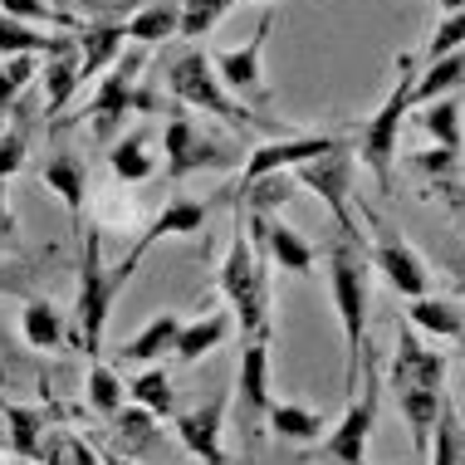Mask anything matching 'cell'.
<instances>
[{
	"mask_svg": "<svg viewBox=\"0 0 465 465\" xmlns=\"http://www.w3.org/2000/svg\"><path fill=\"white\" fill-rule=\"evenodd\" d=\"M329 294L338 309V323H343V382L348 397L358 392V372L362 358H368V304H372V284H368V245L338 235L329 250Z\"/></svg>",
	"mask_w": 465,
	"mask_h": 465,
	"instance_id": "6da1fadb",
	"label": "cell"
},
{
	"mask_svg": "<svg viewBox=\"0 0 465 465\" xmlns=\"http://www.w3.org/2000/svg\"><path fill=\"white\" fill-rule=\"evenodd\" d=\"M216 289L225 294V304L235 309L231 319L241 323L245 338H270V309H274L270 260L260 255L255 241H250L245 216H235V235H231L225 260H221V270H216Z\"/></svg>",
	"mask_w": 465,
	"mask_h": 465,
	"instance_id": "7a4b0ae2",
	"label": "cell"
},
{
	"mask_svg": "<svg viewBox=\"0 0 465 465\" xmlns=\"http://www.w3.org/2000/svg\"><path fill=\"white\" fill-rule=\"evenodd\" d=\"M167 94L177 98L182 108H201V113H211V118H221L231 133H260L265 128V118L260 113H250L235 94H225V84L216 79V69H211V54L201 45H186L182 54H172L167 59Z\"/></svg>",
	"mask_w": 465,
	"mask_h": 465,
	"instance_id": "3957f363",
	"label": "cell"
},
{
	"mask_svg": "<svg viewBox=\"0 0 465 465\" xmlns=\"http://www.w3.org/2000/svg\"><path fill=\"white\" fill-rule=\"evenodd\" d=\"M123 289L113 280V270L104 265V231L89 225L79 235V294H74V338L89 358H104V329H108V309Z\"/></svg>",
	"mask_w": 465,
	"mask_h": 465,
	"instance_id": "277c9868",
	"label": "cell"
},
{
	"mask_svg": "<svg viewBox=\"0 0 465 465\" xmlns=\"http://www.w3.org/2000/svg\"><path fill=\"white\" fill-rule=\"evenodd\" d=\"M377 411H382V377H377V353L368 348L362 358V377H358V392L348 397L343 417L323 441H313V460L323 465H368V441L377 431Z\"/></svg>",
	"mask_w": 465,
	"mask_h": 465,
	"instance_id": "5b68a950",
	"label": "cell"
},
{
	"mask_svg": "<svg viewBox=\"0 0 465 465\" xmlns=\"http://www.w3.org/2000/svg\"><path fill=\"white\" fill-rule=\"evenodd\" d=\"M411 84H417V69H411V59H401V74H397L392 94H387L382 108L362 123V137H358V157H362V167L372 172V182H377L382 196H392L397 137H401V123H407V113H411Z\"/></svg>",
	"mask_w": 465,
	"mask_h": 465,
	"instance_id": "8992f818",
	"label": "cell"
},
{
	"mask_svg": "<svg viewBox=\"0 0 465 465\" xmlns=\"http://www.w3.org/2000/svg\"><path fill=\"white\" fill-rule=\"evenodd\" d=\"M143 64H147V54H143V45H137V49H123L118 64L104 74V84H98V94L89 104L94 137H113L128 113H153L157 108V94L143 89Z\"/></svg>",
	"mask_w": 465,
	"mask_h": 465,
	"instance_id": "52a82bcc",
	"label": "cell"
},
{
	"mask_svg": "<svg viewBox=\"0 0 465 465\" xmlns=\"http://www.w3.org/2000/svg\"><path fill=\"white\" fill-rule=\"evenodd\" d=\"M162 162H167V177L182 182L192 172H225L241 162L235 147H225L221 137H206L201 123H192V113L177 108L167 118V133H162Z\"/></svg>",
	"mask_w": 465,
	"mask_h": 465,
	"instance_id": "ba28073f",
	"label": "cell"
},
{
	"mask_svg": "<svg viewBox=\"0 0 465 465\" xmlns=\"http://www.w3.org/2000/svg\"><path fill=\"white\" fill-rule=\"evenodd\" d=\"M289 177H294L299 186H304V192H313V196L323 201V206L333 211L338 235H348V241H362V231H358V221H353V153H348V143L333 147L329 157L294 167Z\"/></svg>",
	"mask_w": 465,
	"mask_h": 465,
	"instance_id": "9c48e42d",
	"label": "cell"
},
{
	"mask_svg": "<svg viewBox=\"0 0 465 465\" xmlns=\"http://www.w3.org/2000/svg\"><path fill=\"white\" fill-rule=\"evenodd\" d=\"M270 338H245L241 362H235V426H241L245 446H255L260 421L270 417Z\"/></svg>",
	"mask_w": 465,
	"mask_h": 465,
	"instance_id": "30bf717a",
	"label": "cell"
},
{
	"mask_svg": "<svg viewBox=\"0 0 465 465\" xmlns=\"http://www.w3.org/2000/svg\"><path fill=\"white\" fill-rule=\"evenodd\" d=\"M333 147H343V137H333V133H319V137H274V143H260V147H250V157H245V167H241V182H235L231 192L241 196V192H250L260 177L294 172V167H304V162L329 157Z\"/></svg>",
	"mask_w": 465,
	"mask_h": 465,
	"instance_id": "8fae6325",
	"label": "cell"
},
{
	"mask_svg": "<svg viewBox=\"0 0 465 465\" xmlns=\"http://www.w3.org/2000/svg\"><path fill=\"white\" fill-rule=\"evenodd\" d=\"M206 216H211V201H192V196H167V206L157 211L153 221L143 225V235H137V245L128 250V260H123L118 270H113V280H118V289L137 274V265L147 260V250H153L157 241H167V235H196L206 231Z\"/></svg>",
	"mask_w": 465,
	"mask_h": 465,
	"instance_id": "7c38bea8",
	"label": "cell"
},
{
	"mask_svg": "<svg viewBox=\"0 0 465 465\" xmlns=\"http://www.w3.org/2000/svg\"><path fill=\"white\" fill-rule=\"evenodd\" d=\"M270 30H274V10H265V15H260L255 35H250V45L211 54V69H216V79L225 84V94H235V98H270V89H265V64H260V59H265Z\"/></svg>",
	"mask_w": 465,
	"mask_h": 465,
	"instance_id": "4fadbf2b",
	"label": "cell"
},
{
	"mask_svg": "<svg viewBox=\"0 0 465 465\" xmlns=\"http://www.w3.org/2000/svg\"><path fill=\"white\" fill-rule=\"evenodd\" d=\"M0 417H5V436H10V456L15 460H45L49 441H54V421L69 417L64 407H54V401H30V407H20V401H5L0 397Z\"/></svg>",
	"mask_w": 465,
	"mask_h": 465,
	"instance_id": "5bb4252c",
	"label": "cell"
},
{
	"mask_svg": "<svg viewBox=\"0 0 465 465\" xmlns=\"http://www.w3.org/2000/svg\"><path fill=\"white\" fill-rule=\"evenodd\" d=\"M225 411H231L225 392L177 411V441L186 446V456H196L201 465H231L225 460Z\"/></svg>",
	"mask_w": 465,
	"mask_h": 465,
	"instance_id": "9a60e30c",
	"label": "cell"
},
{
	"mask_svg": "<svg viewBox=\"0 0 465 465\" xmlns=\"http://www.w3.org/2000/svg\"><path fill=\"white\" fill-rule=\"evenodd\" d=\"M368 260L387 274V284H392L397 294H407V299L431 294V270H426V260L407 241H401L392 225H377V241L368 250Z\"/></svg>",
	"mask_w": 465,
	"mask_h": 465,
	"instance_id": "2e32d148",
	"label": "cell"
},
{
	"mask_svg": "<svg viewBox=\"0 0 465 465\" xmlns=\"http://www.w3.org/2000/svg\"><path fill=\"white\" fill-rule=\"evenodd\" d=\"M245 225H250V241L260 245V255H265L270 265L299 274V280H309V274H313L319 250H313L289 221H280V216H245Z\"/></svg>",
	"mask_w": 465,
	"mask_h": 465,
	"instance_id": "e0dca14e",
	"label": "cell"
},
{
	"mask_svg": "<svg viewBox=\"0 0 465 465\" xmlns=\"http://www.w3.org/2000/svg\"><path fill=\"white\" fill-rule=\"evenodd\" d=\"M128 15H98V20H79L74 25V49H79V79H98L104 69L118 64L123 45H128V30H123Z\"/></svg>",
	"mask_w": 465,
	"mask_h": 465,
	"instance_id": "ac0fdd59",
	"label": "cell"
},
{
	"mask_svg": "<svg viewBox=\"0 0 465 465\" xmlns=\"http://www.w3.org/2000/svg\"><path fill=\"white\" fill-rule=\"evenodd\" d=\"M40 182L54 192L59 201H64L74 231L84 235V201H89V162H84L79 153H69V147H54V153L45 157L40 167Z\"/></svg>",
	"mask_w": 465,
	"mask_h": 465,
	"instance_id": "d6986e66",
	"label": "cell"
},
{
	"mask_svg": "<svg viewBox=\"0 0 465 465\" xmlns=\"http://www.w3.org/2000/svg\"><path fill=\"white\" fill-rule=\"evenodd\" d=\"M20 343L35 348V353H54L64 343V313H59L54 299L45 294L20 299Z\"/></svg>",
	"mask_w": 465,
	"mask_h": 465,
	"instance_id": "ffe728a7",
	"label": "cell"
},
{
	"mask_svg": "<svg viewBox=\"0 0 465 465\" xmlns=\"http://www.w3.org/2000/svg\"><path fill=\"white\" fill-rule=\"evenodd\" d=\"M407 323L421 338H465V304L441 294H421L407 304Z\"/></svg>",
	"mask_w": 465,
	"mask_h": 465,
	"instance_id": "44dd1931",
	"label": "cell"
},
{
	"mask_svg": "<svg viewBox=\"0 0 465 465\" xmlns=\"http://www.w3.org/2000/svg\"><path fill=\"white\" fill-rule=\"evenodd\" d=\"M108 426H113V441H118V456H128V460H147L162 446L157 417H153V411H143V407H133V401Z\"/></svg>",
	"mask_w": 465,
	"mask_h": 465,
	"instance_id": "7402d4cb",
	"label": "cell"
},
{
	"mask_svg": "<svg viewBox=\"0 0 465 465\" xmlns=\"http://www.w3.org/2000/svg\"><path fill=\"white\" fill-rule=\"evenodd\" d=\"M40 79H45V118H59L69 108V98L84 89L79 79V49H64V54H49L40 64Z\"/></svg>",
	"mask_w": 465,
	"mask_h": 465,
	"instance_id": "603a6c76",
	"label": "cell"
},
{
	"mask_svg": "<svg viewBox=\"0 0 465 465\" xmlns=\"http://www.w3.org/2000/svg\"><path fill=\"white\" fill-rule=\"evenodd\" d=\"M177 25H182V0H143V5L123 20V30H128L133 45H162V40L177 35Z\"/></svg>",
	"mask_w": 465,
	"mask_h": 465,
	"instance_id": "cb8c5ba5",
	"label": "cell"
},
{
	"mask_svg": "<svg viewBox=\"0 0 465 465\" xmlns=\"http://www.w3.org/2000/svg\"><path fill=\"white\" fill-rule=\"evenodd\" d=\"M108 172H113V177H118L123 186H143V182H153V172H157L153 137L137 128V133L123 137V143H113V153H108Z\"/></svg>",
	"mask_w": 465,
	"mask_h": 465,
	"instance_id": "d4e9b609",
	"label": "cell"
},
{
	"mask_svg": "<svg viewBox=\"0 0 465 465\" xmlns=\"http://www.w3.org/2000/svg\"><path fill=\"white\" fill-rule=\"evenodd\" d=\"M177 333H182V313L162 309L157 319H147V329H137L123 348V362H157L167 353H177Z\"/></svg>",
	"mask_w": 465,
	"mask_h": 465,
	"instance_id": "484cf974",
	"label": "cell"
},
{
	"mask_svg": "<svg viewBox=\"0 0 465 465\" xmlns=\"http://www.w3.org/2000/svg\"><path fill=\"white\" fill-rule=\"evenodd\" d=\"M231 329H235L231 313H201L196 323H182V333H177V353H172V358L192 368V362H201L206 353H216L225 338H231Z\"/></svg>",
	"mask_w": 465,
	"mask_h": 465,
	"instance_id": "4316f807",
	"label": "cell"
},
{
	"mask_svg": "<svg viewBox=\"0 0 465 465\" xmlns=\"http://www.w3.org/2000/svg\"><path fill=\"white\" fill-rule=\"evenodd\" d=\"M265 426L280 441H294V446H313L323 436V411H313V407H304V401H270V417H265Z\"/></svg>",
	"mask_w": 465,
	"mask_h": 465,
	"instance_id": "83f0119b",
	"label": "cell"
},
{
	"mask_svg": "<svg viewBox=\"0 0 465 465\" xmlns=\"http://www.w3.org/2000/svg\"><path fill=\"white\" fill-rule=\"evenodd\" d=\"M417 123L436 137V147H441V153H450V157L465 153V108H460L450 94H446V98H431V104H421Z\"/></svg>",
	"mask_w": 465,
	"mask_h": 465,
	"instance_id": "f1b7e54d",
	"label": "cell"
},
{
	"mask_svg": "<svg viewBox=\"0 0 465 465\" xmlns=\"http://www.w3.org/2000/svg\"><path fill=\"white\" fill-rule=\"evenodd\" d=\"M84 397H89V407H94V417H104V421H113L123 407H128V382L118 377V368L113 362H104V358H89V377H84Z\"/></svg>",
	"mask_w": 465,
	"mask_h": 465,
	"instance_id": "f546056e",
	"label": "cell"
},
{
	"mask_svg": "<svg viewBox=\"0 0 465 465\" xmlns=\"http://www.w3.org/2000/svg\"><path fill=\"white\" fill-rule=\"evenodd\" d=\"M460 79H465V49L441 54V59H426V69L417 74V84H411V108L431 104V98H446Z\"/></svg>",
	"mask_w": 465,
	"mask_h": 465,
	"instance_id": "4dcf8cb0",
	"label": "cell"
},
{
	"mask_svg": "<svg viewBox=\"0 0 465 465\" xmlns=\"http://www.w3.org/2000/svg\"><path fill=\"white\" fill-rule=\"evenodd\" d=\"M128 397H133V407L153 411V417H172V411H177V387H172V372L162 368V362L133 377V382H128Z\"/></svg>",
	"mask_w": 465,
	"mask_h": 465,
	"instance_id": "1f68e13d",
	"label": "cell"
},
{
	"mask_svg": "<svg viewBox=\"0 0 465 465\" xmlns=\"http://www.w3.org/2000/svg\"><path fill=\"white\" fill-rule=\"evenodd\" d=\"M0 382L20 387V382H45V368L35 362L25 348H15V333H10L5 313H0Z\"/></svg>",
	"mask_w": 465,
	"mask_h": 465,
	"instance_id": "d6a6232c",
	"label": "cell"
},
{
	"mask_svg": "<svg viewBox=\"0 0 465 465\" xmlns=\"http://www.w3.org/2000/svg\"><path fill=\"white\" fill-rule=\"evenodd\" d=\"M436 446L426 450V465H465V426L456 417V407H441V417H436Z\"/></svg>",
	"mask_w": 465,
	"mask_h": 465,
	"instance_id": "836d02e7",
	"label": "cell"
},
{
	"mask_svg": "<svg viewBox=\"0 0 465 465\" xmlns=\"http://www.w3.org/2000/svg\"><path fill=\"white\" fill-rule=\"evenodd\" d=\"M231 5H241V0H182L177 35H182V40H192V45H201L225 20V10H231Z\"/></svg>",
	"mask_w": 465,
	"mask_h": 465,
	"instance_id": "e575fe53",
	"label": "cell"
},
{
	"mask_svg": "<svg viewBox=\"0 0 465 465\" xmlns=\"http://www.w3.org/2000/svg\"><path fill=\"white\" fill-rule=\"evenodd\" d=\"M40 64H45L40 54H10V59H0V113L20 104V94L40 79Z\"/></svg>",
	"mask_w": 465,
	"mask_h": 465,
	"instance_id": "d590c367",
	"label": "cell"
},
{
	"mask_svg": "<svg viewBox=\"0 0 465 465\" xmlns=\"http://www.w3.org/2000/svg\"><path fill=\"white\" fill-rule=\"evenodd\" d=\"M0 15L30 20V25H54V30H69V35H74V25H79V15L59 10L54 0H0Z\"/></svg>",
	"mask_w": 465,
	"mask_h": 465,
	"instance_id": "8d00e7d4",
	"label": "cell"
},
{
	"mask_svg": "<svg viewBox=\"0 0 465 465\" xmlns=\"http://www.w3.org/2000/svg\"><path fill=\"white\" fill-rule=\"evenodd\" d=\"M40 280L45 270L35 260H10V265H0V299H30L40 289Z\"/></svg>",
	"mask_w": 465,
	"mask_h": 465,
	"instance_id": "74e56055",
	"label": "cell"
},
{
	"mask_svg": "<svg viewBox=\"0 0 465 465\" xmlns=\"http://www.w3.org/2000/svg\"><path fill=\"white\" fill-rule=\"evenodd\" d=\"M25 157H30V123H10L5 133H0V182H10L15 172L25 167Z\"/></svg>",
	"mask_w": 465,
	"mask_h": 465,
	"instance_id": "f35d334b",
	"label": "cell"
},
{
	"mask_svg": "<svg viewBox=\"0 0 465 465\" xmlns=\"http://www.w3.org/2000/svg\"><path fill=\"white\" fill-rule=\"evenodd\" d=\"M456 49H465V10H456V15H441V25H436L431 40H426V59L456 54Z\"/></svg>",
	"mask_w": 465,
	"mask_h": 465,
	"instance_id": "ab89813d",
	"label": "cell"
},
{
	"mask_svg": "<svg viewBox=\"0 0 465 465\" xmlns=\"http://www.w3.org/2000/svg\"><path fill=\"white\" fill-rule=\"evenodd\" d=\"M20 241V221H15V211H10V192H5V182H0V250H10Z\"/></svg>",
	"mask_w": 465,
	"mask_h": 465,
	"instance_id": "60d3db41",
	"label": "cell"
},
{
	"mask_svg": "<svg viewBox=\"0 0 465 465\" xmlns=\"http://www.w3.org/2000/svg\"><path fill=\"white\" fill-rule=\"evenodd\" d=\"M64 460L69 465H104V460H98V450L89 441H79V436H64Z\"/></svg>",
	"mask_w": 465,
	"mask_h": 465,
	"instance_id": "b9f144b4",
	"label": "cell"
},
{
	"mask_svg": "<svg viewBox=\"0 0 465 465\" xmlns=\"http://www.w3.org/2000/svg\"><path fill=\"white\" fill-rule=\"evenodd\" d=\"M40 465H69V460H64V431H59L54 441H49V450H45V460H40Z\"/></svg>",
	"mask_w": 465,
	"mask_h": 465,
	"instance_id": "7bdbcfd3",
	"label": "cell"
},
{
	"mask_svg": "<svg viewBox=\"0 0 465 465\" xmlns=\"http://www.w3.org/2000/svg\"><path fill=\"white\" fill-rule=\"evenodd\" d=\"M94 450H98V446H94ZM98 460H104V465H143V460H128V456H118V450H108V446L98 450Z\"/></svg>",
	"mask_w": 465,
	"mask_h": 465,
	"instance_id": "ee69618b",
	"label": "cell"
},
{
	"mask_svg": "<svg viewBox=\"0 0 465 465\" xmlns=\"http://www.w3.org/2000/svg\"><path fill=\"white\" fill-rule=\"evenodd\" d=\"M10 460H15V456H10V450H5V446H0V465H10Z\"/></svg>",
	"mask_w": 465,
	"mask_h": 465,
	"instance_id": "f6af8a7d",
	"label": "cell"
},
{
	"mask_svg": "<svg viewBox=\"0 0 465 465\" xmlns=\"http://www.w3.org/2000/svg\"><path fill=\"white\" fill-rule=\"evenodd\" d=\"M456 172H460V177H465V153H460V162H456Z\"/></svg>",
	"mask_w": 465,
	"mask_h": 465,
	"instance_id": "bcb514c9",
	"label": "cell"
}]
</instances>
